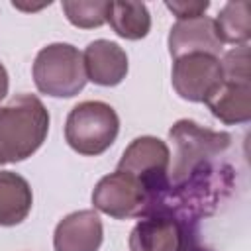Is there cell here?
Listing matches in <instances>:
<instances>
[{"mask_svg":"<svg viewBox=\"0 0 251 251\" xmlns=\"http://www.w3.org/2000/svg\"><path fill=\"white\" fill-rule=\"evenodd\" d=\"M31 204L29 182L14 171H0V226L12 227L22 224L29 216Z\"/></svg>","mask_w":251,"mask_h":251,"instance_id":"obj_13","label":"cell"},{"mask_svg":"<svg viewBox=\"0 0 251 251\" xmlns=\"http://www.w3.org/2000/svg\"><path fill=\"white\" fill-rule=\"evenodd\" d=\"M167 45L173 59L190 53H208L218 57L224 47L218 37L214 20L208 16L194 20H178L169 31Z\"/></svg>","mask_w":251,"mask_h":251,"instance_id":"obj_9","label":"cell"},{"mask_svg":"<svg viewBox=\"0 0 251 251\" xmlns=\"http://www.w3.org/2000/svg\"><path fill=\"white\" fill-rule=\"evenodd\" d=\"M173 88L188 102H206L224 84L220 57L208 53H190L173 63Z\"/></svg>","mask_w":251,"mask_h":251,"instance_id":"obj_8","label":"cell"},{"mask_svg":"<svg viewBox=\"0 0 251 251\" xmlns=\"http://www.w3.org/2000/svg\"><path fill=\"white\" fill-rule=\"evenodd\" d=\"M169 139L173 141V165L169 167V182H182L196 167L214 161L231 145V135L227 131H216L202 127L194 120H178L169 129Z\"/></svg>","mask_w":251,"mask_h":251,"instance_id":"obj_2","label":"cell"},{"mask_svg":"<svg viewBox=\"0 0 251 251\" xmlns=\"http://www.w3.org/2000/svg\"><path fill=\"white\" fill-rule=\"evenodd\" d=\"M61 8L75 27L92 29L106 24L108 0H65Z\"/></svg>","mask_w":251,"mask_h":251,"instance_id":"obj_16","label":"cell"},{"mask_svg":"<svg viewBox=\"0 0 251 251\" xmlns=\"http://www.w3.org/2000/svg\"><path fill=\"white\" fill-rule=\"evenodd\" d=\"M214 25L222 43L247 45L251 37V4L247 0L224 4L214 20Z\"/></svg>","mask_w":251,"mask_h":251,"instance_id":"obj_15","label":"cell"},{"mask_svg":"<svg viewBox=\"0 0 251 251\" xmlns=\"http://www.w3.org/2000/svg\"><path fill=\"white\" fill-rule=\"evenodd\" d=\"M204 104L226 126L247 124L251 120V80H224Z\"/></svg>","mask_w":251,"mask_h":251,"instance_id":"obj_12","label":"cell"},{"mask_svg":"<svg viewBox=\"0 0 251 251\" xmlns=\"http://www.w3.org/2000/svg\"><path fill=\"white\" fill-rule=\"evenodd\" d=\"M222 63L224 71V80H251L249 73V47L247 45H237L229 49Z\"/></svg>","mask_w":251,"mask_h":251,"instance_id":"obj_17","label":"cell"},{"mask_svg":"<svg viewBox=\"0 0 251 251\" xmlns=\"http://www.w3.org/2000/svg\"><path fill=\"white\" fill-rule=\"evenodd\" d=\"M204 249L190 226L167 210L139 218L129 233V251H200Z\"/></svg>","mask_w":251,"mask_h":251,"instance_id":"obj_6","label":"cell"},{"mask_svg":"<svg viewBox=\"0 0 251 251\" xmlns=\"http://www.w3.org/2000/svg\"><path fill=\"white\" fill-rule=\"evenodd\" d=\"M49 112L33 94H16L0 106V165L31 157L47 139Z\"/></svg>","mask_w":251,"mask_h":251,"instance_id":"obj_1","label":"cell"},{"mask_svg":"<svg viewBox=\"0 0 251 251\" xmlns=\"http://www.w3.org/2000/svg\"><path fill=\"white\" fill-rule=\"evenodd\" d=\"M94 210L114 218H143L153 210V196L149 190L131 175L114 171L98 180L92 190Z\"/></svg>","mask_w":251,"mask_h":251,"instance_id":"obj_7","label":"cell"},{"mask_svg":"<svg viewBox=\"0 0 251 251\" xmlns=\"http://www.w3.org/2000/svg\"><path fill=\"white\" fill-rule=\"evenodd\" d=\"M8 86H10L8 71H6V67L0 63V102L6 98V94H8Z\"/></svg>","mask_w":251,"mask_h":251,"instance_id":"obj_19","label":"cell"},{"mask_svg":"<svg viewBox=\"0 0 251 251\" xmlns=\"http://www.w3.org/2000/svg\"><path fill=\"white\" fill-rule=\"evenodd\" d=\"M200 251H206V249H200Z\"/></svg>","mask_w":251,"mask_h":251,"instance_id":"obj_20","label":"cell"},{"mask_svg":"<svg viewBox=\"0 0 251 251\" xmlns=\"http://www.w3.org/2000/svg\"><path fill=\"white\" fill-rule=\"evenodd\" d=\"M169 167H171V151L169 145L153 135L135 137L118 163V171H124L135 176L153 196V210L169 190ZM151 210V212H153ZM149 212V214H151Z\"/></svg>","mask_w":251,"mask_h":251,"instance_id":"obj_5","label":"cell"},{"mask_svg":"<svg viewBox=\"0 0 251 251\" xmlns=\"http://www.w3.org/2000/svg\"><path fill=\"white\" fill-rule=\"evenodd\" d=\"M106 22L124 39H143L151 29V14L143 2L112 0L108 2Z\"/></svg>","mask_w":251,"mask_h":251,"instance_id":"obj_14","label":"cell"},{"mask_svg":"<svg viewBox=\"0 0 251 251\" xmlns=\"http://www.w3.org/2000/svg\"><path fill=\"white\" fill-rule=\"evenodd\" d=\"M167 10H171L178 20H194V18H202L206 14V10L210 8L208 0H173V2H165Z\"/></svg>","mask_w":251,"mask_h":251,"instance_id":"obj_18","label":"cell"},{"mask_svg":"<svg viewBox=\"0 0 251 251\" xmlns=\"http://www.w3.org/2000/svg\"><path fill=\"white\" fill-rule=\"evenodd\" d=\"M104 239L102 220L94 210L65 216L53 233L55 251H98Z\"/></svg>","mask_w":251,"mask_h":251,"instance_id":"obj_10","label":"cell"},{"mask_svg":"<svg viewBox=\"0 0 251 251\" xmlns=\"http://www.w3.org/2000/svg\"><path fill=\"white\" fill-rule=\"evenodd\" d=\"M120 118L116 110L100 100L76 104L65 122V141L84 157H98L116 141Z\"/></svg>","mask_w":251,"mask_h":251,"instance_id":"obj_3","label":"cell"},{"mask_svg":"<svg viewBox=\"0 0 251 251\" xmlns=\"http://www.w3.org/2000/svg\"><path fill=\"white\" fill-rule=\"evenodd\" d=\"M33 82L41 94L73 98L86 84L82 53L71 43H49L35 55Z\"/></svg>","mask_w":251,"mask_h":251,"instance_id":"obj_4","label":"cell"},{"mask_svg":"<svg viewBox=\"0 0 251 251\" xmlns=\"http://www.w3.org/2000/svg\"><path fill=\"white\" fill-rule=\"evenodd\" d=\"M86 80L98 86H116L127 75V55L126 51L110 41V39H96L90 41L82 53Z\"/></svg>","mask_w":251,"mask_h":251,"instance_id":"obj_11","label":"cell"}]
</instances>
